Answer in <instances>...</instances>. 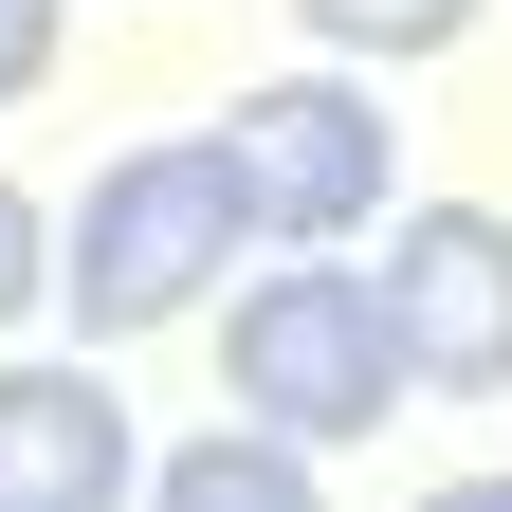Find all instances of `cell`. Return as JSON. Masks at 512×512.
<instances>
[{
	"mask_svg": "<svg viewBox=\"0 0 512 512\" xmlns=\"http://www.w3.org/2000/svg\"><path fill=\"white\" fill-rule=\"evenodd\" d=\"M220 275H238V165H220V128L92 165L74 238H55V293H74V330H92V348L165 330V311H202Z\"/></svg>",
	"mask_w": 512,
	"mask_h": 512,
	"instance_id": "cell-1",
	"label": "cell"
},
{
	"mask_svg": "<svg viewBox=\"0 0 512 512\" xmlns=\"http://www.w3.org/2000/svg\"><path fill=\"white\" fill-rule=\"evenodd\" d=\"M220 384H238V421H275V439H311V458H348V439H384V403H403V330H384L366 275H330V238H293V275L238 293Z\"/></svg>",
	"mask_w": 512,
	"mask_h": 512,
	"instance_id": "cell-2",
	"label": "cell"
},
{
	"mask_svg": "<svg viewBox=\"0 0 512 512\" xmlns=\"http://www.w3.org/2000/svg\"><path fill=\"white\" fill-rule=\"evenodd\" d=\"M220 165H238V220H256V238H348V220H384V183H403L366 74H275V92H238Z\"/></svg>",
	"mask_w": 512,
	"mask_h": 512,
	"instance_id": "cell-3",
	"label": "cell"
},
{
	"mask_svg": "<svg viewBox=\"0 0 512 512\" xmlns=\"http://www.w3.org/2000/svg\"><path fill=\"white\" fill-rule=\"evenodd\" d=\"M366 293H384V330H403V384H439V403H494L512 384V220L494 202H421Z\"/></svg>",
	"mask_w": 512,
	"mask_h": 512,
	"instance_id": "cell-4",
	"label": "cell"
},
{
	"mask_svg": "<svg viewBox=\"0 0 512 512\" xmlns=\"http://www.w3.org/2000/svg\"><path fill=\"white\" fill-rule=\"evenodd\" d=\"M147 476L110 366H0V512H110Z\"/></svg>",
	"mask_w": 512,
	"mask_h": 512,
	"instance_id": "cell-5",
	"label": "cell"
},
{
	"mask_svg": "<svg viewBox=\"0 0 512 512\" xmlns=\"http://www.w3.org/2000/svg\"><path fill=\"white\" fill-rule=\"evenodd\" d=\"M165 512H311V439H275V421L183 439V458H165Z\"/></svg>",
	"mask_w": 512,
	"mask_h": 512,
	"instance_id": "cell-6",
	"label": "cell"
},
{
	"mask_svg": "<svg viewBox=\"0 0 512 512\" xmlns=\"http://www.w3.org/2000/svg\"><path fill=\"white\" fill-rule=\"evenodd\" d=\"M293 19L330 55H384V74H403V55H458L476 37V0H293Z\"/></svg>",
	"mask_w": 512,
	"mask_h": 512,
	"instance_id": "cell-7",
	"label": "cell"
},
{
	"mask_svg": "<svg viewBox=\"0 0 512 512\" xmlns=\"http://www.w3.org/2000/svg\"><path fill=\"white\" fill-rule=\"evenodd\" d=\"M37 293H55V202H37V183H0V330H19Z\"/></svg>",
	"mask_w": 512,
	"mask_h": 512,
	"instance_id": "cell-8",
	"label": "cell"
},
{
	"mask_svg": "<svg viewBox=\"0 0 512 512\" xmlns=\"http://www.w3.org/2000/svg\"><path fill=\"white\" fill-rule=\"evenodd\" d=\"M55 37H74V0H0V92H37Z\"/></svg>",
	"mask_w": 512,
	"mask_h": 512,
	"instance_id": "cell-9",
	"label": "cell"
}]
</instances>
